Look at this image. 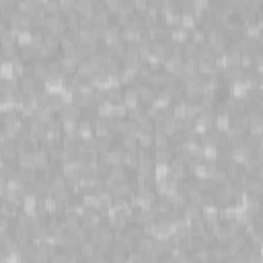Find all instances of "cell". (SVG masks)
I'll return each mask as SVG.
<instances>
[{"mask_svg":"<svg viewBox=\"0 0 263 263\" xmlns=\"http://www.w3.org/2000/svg\"><path fill=\"white\" fill-rule=\"evenodd\" d=\"M43 84L35 78V76H31V74H27V76H23L21 78V93L25 95V97H29V95H33L35 91H39Z\"/></svg>","mask_w":263,"mask_h":263,"instance_id":"cell-5","label":"cell"},{"mask_svg":"<svg viewBox=\"0 0 263 263\" xmlns=\"http://www.w3.org/2000/svg\"><path fill=\"white\" fill-rule=\"evenodd\" d=\"M134 86L138 89V95H140V103H142V105H152V101L156 99L158 91H156L154 86H150L148 82H138V84H134Z\"/></svg>","mask_w":263,"mask_h":263,"instance_id":"cell-2","label":"cell"},{"mask_svg":"<svg viewBox=\"0 0 263 263\" xmlns=\"http://www.w3.org/2000/svg\"><path fill=\"white\" fill-rule=\"evenodd\" d=\"M183 52H185V60H197V52H200V46H195L193 41H187L183 46Z\"/></svg>","mask_w":263,"mask_h":263,"instance_id":"cell-16","label":"cell"},{"mask_svg":"<svg viewBox=\"0 0 263 263\" xmlns=\"http://www.w3.org/2000/svg\"><path fill=\"white\" fill-rule=\"evenodd\" d=\"M169 41H171V43H175V46H185V43L189 41V31H187V29H183L181 25H179V27L169 29Z\"/></svg>","mask_w":263,"mask_h":263,"instance_id":"cell-6","label":"cell"},{"mask_svg":"<svg viewBox=\"0 0 263 263\" xmlns=\"http://www.w3.org/2000/svg\"><path fill=\"white\" fill-rule=\"evenodd\" d=\"M129 109L125 107V103H115L113 105V119H127Z\"/></svg>","mask_w":263,"mask_h":263,"instance_id":"cell-17","label":"cell"},{"mask_svg":"<svg viewBox=\"0 0 263 263\" xmlns=\"http://www.w3.org/2000/svg\"><path fill=\"white\" fill-rule=\"evenodd\" d=\"M241 68H243L245 72L253 70V68H255V56H251V54H243V56H241Z\"/></svg>","mask_w":263,"mask_h":263,"instance_id":"cell-18","label":"cell"},{"mask_svg":"<svg viewBox=\"0 0 263 263\" xmlns=\"http://www.w3.org/2000/svg\"><path fill=\"white\" fill-rule=\"evenodd\" d=\"M138 164H140V158H138L136 152H132V150H125V152H123V167H125V169H129L132 173H134V171L138 169Z\"/></svg>","mask_w":263,"mask_h":263,"instance_id":"cell-10","label":"cell"},{"mask_svg":"<svg viewBox=\"0 0 263 263\" xmlns=\"http://www.w3.org/2000/svg\"><path fill=\"white\" fill-rule=\"evenodd\" d=\"M261 78H263V54H257L255 56V68H253Z\"/></svg>","mask_w":263,"mask_h":263,"instance_id":"cell-19","label":"cell"},{"mask_svg":"<svg viewBox=\"0 0 263 263\" xmlns=\"http://www.w3.org/2000/svg\"><path fill=\"white\" fill-rule=\"evenodd\" d=\"M257 107H259V111H261V115H263V101H261V103L257 105Z\"/></svg>","mask_w":263,"mask_h":263,"instance_id":"cell-20","label":"cell"},{"mask_svg":"<svg viewBox=\"0 0 263 263\" xmlns=\"http://www.w3.org/2000/svg\"><path fill=\"white\" fill-rule=\"evenodd\" d=\"M173 158H175V150L171 146H167V148H152L154 164H171Z\"/></svg>","mask_w":263,"mask_h":263,"instance_id":"cell-3","label":"cell"},{"mask_svg":"<svg viewBox=\"0 0 263 263\" xmlns=\"http://www.w3.org/2000/svg\"><path fill=\"white\" fill-rule=\"evenodd\" d=\"M80 255H82V259H86V261H91L95 255H97V245L91 241V239H84V241H80Z\"/></svg>","mask_w":263,"mask_h":263,"instance_id":"cell-9","label":"cell"},{"mask_svg":"<svg viewBox=\"0 0 263 263\" xmlns=\"http://www.w3.org/2000/svg\"><path fill=\"white\" fill-rule=\"evenodd\" d=\"M171 50H173V43L171 41H154L152 43V54L158 58V60H167L171 56Z\"/></svg>","mask_w":263,"mask_h":263,"instance_id":"cell-8","label":"cell"},{"mask_svg":"<svg viewBox=\"0 0 263 263\" xmlns=\"http://www.w3.org/2000/svg\"><path fill=\"white\" fill-rule=\"evenodd\" d=\"M197 74H202V76L206 78V76H212V74H220V72L216 70L214 62H204V60H197Z\"/></svg>","mask_w":263,"mask_h":263,"instance_id":"cell-11","label":"cell"},{"mask_svg":"<svg viewBox=\"0 0 263 263\" xmlns=\"http://www.w3.org/2000/svg\"><path fill=\"white\" fill-rule=\"evenodd\" d=\"M189 41H193L195 46H204L208 41V33L204 29H200V27H195V29L189 31Z\"/></svg>","mask_w":263,"mask_h":263,"instance_id":"cell-12","label":"cell"},{"mask_svg":"<svg viewBox=\"0 0 263 263\" xmlns=\"http://www.w3.org/2000/svg\"><path fill=\"white\" fill-rule=\"evenodd\" d=\"M138 56H140V62L146 64V62L152 58V43H150V41L138 43Z\"/></svg>","mask_w":263,"mask_h":263,"instance_id":"cell-13","label":"cell"},{"mask_svg":"<svg viewBox=\"0 0 263 263\" xmlns=\"http://www.w3.org/2000/svg\"><path fill=\"white\" fill-rule=\"evenodd\" d=\"M167 146H171V138L164 134V132L156 129L154 132V148H167Z\"/></svg>","mask_w":263,"mask_h":263,"instance_id":"cell-14","label":"cell"},{"mask_svg":"<svg viewBox=\"0 0 263 263\" xmlns=\"http://www.w3.org/2000/svg\"><path fill=\"white\" fill-rule=\"evenodd\" d=\"M31 76H35L41 84L50 78V66H48V60H35L31 64V72H29Z\"/></svg>","mask_w":263,"mask_h":263,"instance_id":"cell-1","label":"cell"},{"mask_svg":"<svg viewBox=\"0 0 263 263\" xmlns=\"http://www.w3.org/2000/svg\"><path fill=\"white\" fill-rule=\"evenodd\" d=\"M181 27L187 29V31L195 29V27H197V19H195V15H193V13H181Z\"/></svg>","mask_w":263,"mask_h":263,"instance_id":"cell-15","label":"cell"},{"mask_svg":"<svg viewBox=\"0 0 263 263\" xmlns=\"http://www.w3.org/2000/svg\"><path fill=\"white\" fill-rule=\"evenodd\" d=\"M27 132H29V134H31L33 138L41 140L43 134L48 132V125H46L43 121H39V119H29V121H27Z\"/></svg>","mask_w":263,"mask_h":263,"instance_id":"cell-7","label":"cell"},{"mask_svg":"<svg viewBox=\"0 0 263 263\" xmlns=\"http://www.w3.org/2000/svg\"><path fill=\"white\" fill-rule=\"evenodd\" d=\"M123 103L127 109H136L140 107V95H138V89L136 86H125L123 89Z\"/></svg>","mask_w":263,"mask_h":263,"instance_id":"cell-4","label":"cell"}]
</instances>
